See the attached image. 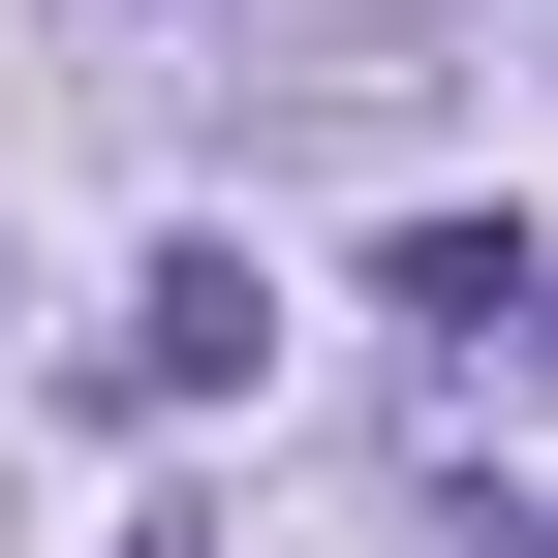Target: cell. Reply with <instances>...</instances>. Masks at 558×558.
<instances>
[{
  "mask_svg": "<svg viewBox=\"0 0 558 558\" xmlns=\"http://www.w3.org/2000/svg\"><path fill=\"white\" fill-rule=\"evenodd\" d=\"M248 341H279V279H248V248H156V279H124V403H218Z\"/></svg>",
  "mask_w": 558,
  "mask_h": 558,
  "instance_id": "cell-1",
  "label": "cell"
},
{
  "mask_svg": "<svg viewBox=\"0 0 558 558\" xmlns=\"http://www.w3.org/2000/svg\"><path fill=\"white\" fill-rule=\"evenodd\" d=\"M527 341H558V279H527Z\"/></svg>",
  "mask_w": 558,
  "mask_h": 558,
  "instance_id": "cell-2",
  "label": "cell"
},
{
  "mask_svg": "<svg viewBox=\"0 0 558 558\" xmlns=\"http://www.w3.org/2000/svg\"><path fill=\"white\" fill-rule=\"evenodd\" d=\"M156 558H218V527H156Z\"/></svg>",
  "mask_w": 558,
  "mask_h": 558,
  "instance_id": "cell-3",
  "label": "cell"
}]
</instances>
